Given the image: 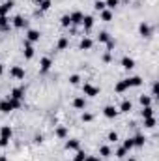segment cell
I'll use <instances>...</instances> for the list:
<instances>
[{
  "label": "cell",
  "mask_w": 159,
  "mask_h": 161,
  "mask_svg": "<svg viewBox=\"0 0 159 161\" xmlns=\"http://www.w3.org/2000/svg\"><path fill=\"white\" fill-rule=\"evenodd\" d=\"M13 109H11V103H9V99H2L0 101V113H4V114H8V113H11Z\"/></svg>",
  "instance_id": "19"
},
{
  "label": "cell",
  "mask_w": 159,
  "mask_h": 161,
  "mask_svg": "<svg viewBox=\"0 0 159 161\" xmlns=\"http://www.w3.org/2000/svg\"><path fill=\"white\" fill-rule=\"evenodd\" d=\"M40 38H41L40 30H34V28H28V30H26V41L36 43V41H40Z\"/></svg>",
  "instance_id": "5"
},
{
  "label": "cell",
  "mask_w": 159,
  "mask_h": 161,
  "mask_svg": "<svg viewBox=\"0 0 159 161\" xmlns=\"http://www.w3.org/2000/svg\"><path fill=\"white\" fill-rule=\"evenodd\" d=\"M144 127L146 129H154L156 127V118L152 116V118H144Z\"/></svg>",
  "instance_id": "33"
},
{
  "label": "cell",
  "mask_w": 159,
  "mask_h": 161,
  "mask_svg": "<svg viewBox=\"0 0 159 161\" xmlns=\"http://www.w3.org/2000/svg\"><path fill=\"white\" fill-rule=\"evenodd\" d=\"M51 9V0H43L40 4V13L41 11H49Z\"/></svg>",
  "instance_id": "35"
},
{
  "label": "cell",
  "mask_w": 159,
  "mask_h": 161,
  "mask_svg": "<svg viewBox=\"0 0 159 161\" xmlns=\"http://www.w3.org/2000/svg\"><path fill=\"white\" fill-rule=\"evenodd\" d=\"M80 120H82V122H86V124H88V122H92V120H94V114H92V113H82V116H80Z\"/></svg>",
  "instance_id": "39"
},
{
  "label": "cell",
  "mask_w": 159,
  "mask_h": 161,
  "mask_svg": "<svg viewBox=\"0 0 159 161\" xmlns=\"http://www.w3.org/2000/svg\"><path fill=\"white\" fill-rule=\"evenodd\" d=\"M103 114H105V118H116L118 116V109L114 105H107L103 109Z\"/></svg>",
  "instance_id": "9"
},
{
  "label": "cell",
  "mask_w": 159,
  "mask_h": 161,
  "mask_svg": "<svg viewBox=\"0 0 159 161\" xmlns=\"http://www.w3.org/2000/svg\"><path fill=\"white\" fill-rule=\"evenodd\" d=\"M118 4H120V0H105V6H107V9H114Z\"/></svg>",
  "instance_id": "36"
},
{
  "label": "cell",
  "mask_w": 159,
  "mask_h": 161,
  "mask_svg": "<svg viewBox=\"0 0 159 161\" xmlns=\"http://www.w3.org/2000/svg\"><path fill=\"white\" fill-rule=\"evenodd\" d=\"M11 135H13V131H11V127H9V125H2V127H0V139L9 141V139H11Z\"/></svg>",
  "instance_id": "13"
},
{
  "label": "cell",
  "mask_w": 159,
  "mask_h": 161,
  "mask_svg": "<svg viewBox=\"0 0 159 161\" xmlns=\"http://www.w3.org/2000/svg\"><path fill=\"white\" fill-rule=\"evenodd\" d=\"M68 45H69V40H68L66 36H62V38L58 40V43H56V51H66Z\"/></svg>",
  "instance_id": "21"
},
{
  "label": "cell",
  "mask_w": 159,
  "mask_h": 161,
  "mask_svg": "<svg viewBox=\"0 0 159 161\" xmlns=\"http://www.w3.org/2000/svg\"><path fill=\"white\" fill-rule=\"evenodd\" d=\"M107 141H109V142H116V141H118V133H116V131H109Z\"/></svg>",
  "instance_id": "37"
},
{
  "label": "cell",
  "mask_w": 159,
  "mask_h": 161,
  "mask_svg": "<svg viewBox=\"0 0 159 161\" xmlns=\"http://www.w3.org/2000/svg\"><path fill=\"white\" fill-rule=\"evenodd\" d=\"M101 19H103L105 23L112 21V11H111V9H103V11H101Z\"/></svg>",
  "instance_id": "28"
},
{
  "label": "cell",
  "mask_w": 159,
  "mask_h": 161,
  "mask_svg": "<svg viewBox=\"0 0 159 161\" xmlns=\"http://www.w3.org/2000/svg\"><path fill=\"white\" fill-rule=\"evenodd\" d=\"M131 109H133V103H131L129 99L122 101V105H120V111H122V113H131Z\"/></svg>",
  "instance_id": "24"
},
{
  "label": "cell",
  "mask_w": 159,
  "mask_h": 161,
  "mask_svg": "<svg viewBox=\"0 0 159 161\" xmlns=\"http://www.w3.org/2000/svg\"><path fill=\"white\" fill-rule=\"evenodd\" d=\"M139 101H140L142 107H150V105H152V97H150V96H140Z\"/></svg>",
  "instance_id": "30"
},
{
  "label": "cell",
  "mask_w": 159,
  "mask_h": 161,
  "mask_svg": "<svg viewBox=\"0 0 159 161\" xmlns=\"http://www.w3.org/2000/svg\"><path fill=\"white\" fill-rule=\"evenodd\" d=\"M122 146H123V148H125L127 152H129V150H133V148H135V142H133V137H127V139L123 141V144H122Z\"/></svg>",
  "instance_id": "26"
},
{
  "label": "cell",
  "mask_w": 159,
  "mask_h": 161,
  "mask_svg": "<svg viewBox=\"0 0 159 161\" xmlns=\"http://www.w3.org/2000/svg\"><path fill=\"white\" fill-rule=\"evenodd\" d=\"M9 144V141H6V139H0V148H6Z\"/></svg>",
  "instance_id": "45"
},
{
  "label": "cell",
  "mask_w": 159,
  "mask_h": 161,
  "mask_svg": "<svg viewBox=\"0 0 159 161\" xmlns=\"http://www.w3.org/2000/svg\"><path fill=\"white\" fill-rule=\"evenodd\" d=\"M69 19H71V25H73V26H79V25H82L84 15H82V11H73V13L69 15Z\"/></svg>",
  "instance_id": "10"
},
{
  "label": "cell",
  "mask_w": 159,
  "mask_h": 161,
  "mask_svg": "<svg viewBox=\"0 0 159 161\" xmlns=\"http://www.w3.org/2000/svg\"><path fill=\"white\" fill-rule=\"evenodd\" d=\"M152 116H154L152 105H150V107H144V109H142V118H152Z\"/></svg>",
  "instance_id": "31"
},
{
  "label": "cell",
  "mask_w": 159,
  "mask_h": 161,
  "mask_svg": "<svg viewBox=\"0 0 159 161\" xmlns=\"http://www.w3.org/2000/svg\"><path fill=\"white\" fill-rule=\"evenodd\" d=\"M34 2H36V4H38V6H40L41 2H43V0H34Z\"/></svg>",
  "instance_id": "49"
},
{
  "label": "cell",
  "mask_w": 159,
  "mask_h": 161,
  "mask_svg": "<svg viewBox=\"0 0 159 161\" xmlns=\"http://www.w3.org/2000/svg\"><path fill=\"white\" fill-rule=\"evenodd\" d=\"M51 66H52V60L49 56H43L41 62H40V73H47L51 69Z\"/></svg>",
  "instance_id": "8"
},
{
  "label": "cell",
  "mask_w": 159,
  "mask_h": 161,
  "mask_svg": "<svg viewBox=\"0 0 159 161\" xmlns=\"http://www.w3.org/2000/svg\"><path fill=\"white\" fill-rule=\"evenodd\" d=\"M125 156H127V150H125L123 146H120L118 150H116V158H118V159H123Z\"/></svg>",
  "instance_id": "38"
},
{
  "label": "cell",
  "mask_w": 159,
  "mask_h": 161,
  "mask_svg": "<svg viewBox=\"0 0 159 161\" xmlns=\"http://www.w3.org/2000/svg\"><path fill=\"white\" fill-rule=\"evenodd\" d=\"M54 135H56L58 139H66V137H68V127H66V125H58L56 131H54Z\"/></svg>",
  "instance_id": "23"
},
{
  "label": "cell",
  "mask_w": 159,
  "mask_h": 161,
  "mask_svg": "<svg viewBox=\"0 0 159 161\" xmlns=\"http://www.w3.org/2000/svg\"><path fill=\"white\" fill-rule=\"evenodd\" d=\"M11 25H13V28H26L28 21H26L23 15H15V17L11 19Z\"/></svg>",
  "instance_id": "4"
},
{
  "label": "cell",
  "mask_w": 159,
  "mask_h": 161,
  "mask_svg": "<svg viewBox=\"0 0 159 161\" xmlns=\"http://www.w3.org/2000/svg\"><path fill=\"white\" fill-rule=\"evenodd\" d=\"M84 161H101V158H97V156H86Z\"/></svg>",
  "instance_id": "44"
},
{
  "label": "cell",
  "mask_w": 159,
  "mask_h": 161,
  "mask_svg": "<svg viewBox=\"0 0 159 161\" xmlns=\"http://www.w3.org/2000/svg\"><path fill=\"white\" fill-rule=\"evenodd\" d=\"M139 34H140L142 38H146V40H148V38H152L154 30H152V26H150V25H148L146 21H142V23L139 25Z\"/></svg>",
  "instance_id": "2"
},
{
  "label": "cell",
  "mask_w": 159,
  "mask_h": 161,
  "mask_svg": "<svg viewBox=\"0 0 159 161\" xmlns=\"http://www.w3.org/2000/svg\"><path fill=\"white\" fill-rule=\"evenodd\" d=\"M111 60H112V56H111V53H109V51H107V53H105V54H103V62H105V64H109V62H111Z\"/></svg>",
  "instance_id": "43"
},
{
  "label": "cell",
  "mask_w": 159,
  "mask_h": 161,
  "mask_svg": "<svg viewBox=\"0 0 159 161\" xmlns=\"http://www.w3.org/2000/svg\"><path fill=\"white\" fill-rule=\"evenodd\" d=\"M79 148H80V141L79 139H69V141L66 142V150H75V152H77Z\"/></svg>",
  "instance_id": "14"
},
{
  "label": "cell",
  "mask_w": 159,
  "mask_h": 161,
  "mask_svg": "<svg viewBox=\"0 0 159 161\" xmlns=\"http://www.w3.org/2000/svg\"><path fill=\"white\" fill-rule=\"evenodd\" d=\"M0 161H8V158L6 156H0Z\"/></svg>",
  "instance_id": "48"
},
{
  "label": "cell",
  "mask_w": 159,
  "mask_h": 161,
  "mask_svg": "<svg viewBox=\"0 0 159 161\" xmlns=\"http://www.w3.org/2000/svg\"><path fill=\"white\" fill-rule=\"evenodd\" d=\"M34 141H36L38 144H41V142H43V135H36V137H34Z\"/></svg>",
  "instance_id": "46"
},
{
  "label": "cell",
  "mask_w": 159,
  "mask_h": 161,
  "mask_svg": "<svg viewBox=\"0 0 159 161\" xmlns=\"http://www.w3.org/2000/svg\"><path fill=\"white\" fill-rule=\"evenodd\" d=\"M79 82H80V75H77V73H75V75H71V77H69V84L77 86Z\"/></svg>",
  "instance_id": "40"
},
{
  "label": "cell",
  "mask_w": 159,
  "mask_h": 161,
  "mask_svg": "<svg viewBox=\"0 0 159 161\" xmlns=\"http://www.w3.org/2000/svg\"><path fill=\"white\" fill-rule=\"evenodd\" d=\"M23 53H25V58L26 60H32L34 58V47H32L30 41H25V51Z\"/></svg>",
  "instance_id": "12"
},
{
  "label": "cell",
  "mask_w": 159,
  "mask_h": 161,
  "mask_svg": "<svg viewBox=\"0 0 159 161\" xmlns=\"http://www.w3.org/2000/svg\"><path fill=\"white\" fill-rule=\"evenodd\" d=\"M133 142H135V146H137V148H142V146H144V142H146V137H144L142 133H139V135H135V137H133Z\"/></svg>",
  "instance_id": "20"
},
{
  "label": "cell",
  "mask_w": 159,
  "mask_h": 161,
  "mask_svg": "<svg viewBox=\"0 0 159 161\" xmlns=\"http://www.w3.org/2000/svg\"><path fill=\"white\" fill-rule=\"evenodd\" d=\"M60 25H62L64 28H69V26H71V19H69V15H62V17H60Z\"/></svg>",
  "instance_id": "29"
},
{
  "label": "cell",
  "mask_w": 159,
  "mask_h": 161,
  "mask_svg": "<svg viewBox=\"0 0 159 161\" xmlns=\"http://www.w3.org/2000/svg\"><path fill=\"white\" fill-rule=\"evenodd\" d=\"M4 73V64H0V75Z\"/></svg>",
  "instance_id": "47"
},
{
  "label": "cell",
  "mask_w": 159,
  "mask_h": 161,
  "mask_svg": "<svg viewBox=\"0 0 159 161\" xmlns=\"http://www.w3.org/2000/svg\"><path fill=\"white\" fill-rule=\"evenodd\" d=\"M82 26H84L86 32H90L92 26H94V17H92V15H84V19H82Z\"/></svg>",
  "instance_id": "15"
},
{
  "label": "cell",
  "mask_w": 159,
  "mask_h": 161,
  "mask_svg": "<svg viewBox=\"0 0 159 161\" xmlns=\"http://www.w3.org/2000/svg\"><path fill=\"white\" fill-rule=\"evenodd\" d=\"M114 47H116V41L111 38V40L107 41V51H109V53H112V49H114Z\"/></svg>",
  "instance_id": "41"
},
{
  "label": "cell",
  "mask_w": 159,
  "mask_h": 161,
  "mask_svg": "<svg viewBox=\"0 0 159 161\" xmlns=\"http://www.w3.org/2000/svg\"><path fill=\"white\" fill-rule=\"evenodd\" d=\"M157 94H159V86H157V82H154V86H152V96H150V97H157Z\"/></svg>",
  "instance_id": "42"
},
{
  "label": "cell",
  "mask_w": 159,
  "mask_h": 161,
  "mask_svg": "<svg viewBox=\"0 0 159 161\" xmlns=\"http://www.w3.org/2000/svg\"><path fill=\"white\" fill-rule=\"evenodd\" d=\"M25 94H26V88H25V86H19V88H13V90H11V96H9V97L23 101V99H25Z\"/></svg>",
  "instance_id": "6"
},
{
  "label": "cell",
  "mask_w": 159,
  "mask_h": 161,
  "mask_svg": "<svg viewBox=\"0 0 159 161\" xmlns=\"http://www.w3.org/2000/svg\"><path fill=\"white\" fill-rule=\"evenodd\" d=\"M9 75H11V77H13L15 80H23L26 73H25V69H23L21 66H13V68L9 69Z\"/></svg>",
  "instance_id": "3"
},
{
  "label": "cell",
  "mask_w": 159,
  "mask_h": 161,
  "mask_svg": "<svg viewBox=\"0 0 159 161\" xmlns=\"http://www.w3.org/2000/svg\"><path fill=\"white\" fill-rule=\"evenodd\" d=\"M112 156V150H111V146H99V158L101 159H107V158H111Z\"/></svg>",
  "instance_id": "17"
},
{
  "label": "cell",
  "mask_w": 159,
  "mask_h": 161,
  "mask_svg": "<svg viewBox=\"0 0 159 161\" xmlns=\"http://www.w3.org/2000/svg\"><path fill=\"white\" fill-rule=\"evenodd\" d=\"M122 68H123V69H127V71H129V69H133V68H135V60H133V58H129V56H123V58H122Z\"/></svg>",
  "instance_id": "16"
},
{
  "label": "cell",
  "mask_w": 159,
  "mask_h": 161,
  "mask_svg": "<svg viewBox=\"0 0 159 161\" xmlns=\"http://www.w3.org/2000/svg\"><path fill=\"white\" fill-rule=\"evenodd\" d=\"M86 156H88V154H86V152H84V150H77V154H75V158H73V161H84L86 159Z\"/></svg>",
  "instance_id": "34"
},
{
  "label": "cell",
  "mask_w": 159,
  "mask_h": 161,
  "mask_svg": "<svg viewBox=\"0 0 159 161\" xmlns=\"http://www.w3.org/2000/svg\"><path fill=\"white\" fill-rule=\"evenodd\" d=\"M13 6H15V2H13V0H6V2L0 6V15H2V17L9 15V11L13 9Z\"/></svg>",
  "instance_id": "7"
},
{
  "label": "cell",
  "mask_w": 159,
  "mask_h": 161,
  "mask_svg": "<svg viewBox=\"0 0 159 161\" xmlns=\"http://www.w3.org/2000/svg\"><path fill=\"white\" fill-rule=\"evenodd\" d=\"M127 161H137V159H135V158H129V159H127Z\"/></svg>",
  "instance_id": "50"
},
{
  "label": "cell",
  "mask_w": 159,
  "mask_h": 161,
  "mask_svg": "<svg viewBox=\"0 0 159 161\" xmlns=\"http://www.w3.org/2000/svg\"><path fill=\"white\" fill-rule=\"evenodd\" d=\"M94 9H96V11H103V9H107L105 0H96V2H94Z\"/></svg>",
  "instance_id": "27"
},
{
  "label": "cell",
  "mask_w": 159,
  "mask_h": 161,
  "mask_svg": "<svg viewBox=\"0 0 159 161\" xmlns=\"http://www.w3.org/2000/svg\"><path fill=\"white\" fill-rule=\"evenodd\" d=\"M125 90H127L125 80H120V82H116V86H114V92H116V94H123Z\"/></svg>",
  "instance_id": "25"
},
{
  "label": "cell",
  "mask_w": 159,
  "mask_h": 161,
  "mask_svg": "<svg viewBox=\"0 0 159 161\" xmlns=\"http://www.w3.org/2000/svg\"><path fill=\"white\" fill-rule=\"evenodd\" d=\"M79 47H80V51H90L94 47V41L90 40V38H82L79 43Z\"/></svg>",
  "instance_id": "18"
},
{
  "label": "cell",
  "mask_w": 159,
  "mask_h": 161,
  "mask_svg": "<svg viewBox=\"0 0 159 161\" xmlns=\"http://www.w3.org/2000/svg\"><path fill=\"white\" fill-rule=\"evenodd\" d=\"M73 107L79 109V111H84V109H86V99H84V97H75V99H73Z\"/></svg>",
  "instance_id": "22"
},
{
  "label": "cell",
  "mask_w": 159,
  "mask_h": 161,
  "mask_svg": "<svg viewBox=\"0 0 159 161\" xmlns=\"http://www.w3.org/2000/svg\"><path fill=\"white\" fill-rule=\"evenodd\" d=\"M82 92H84V96H88V97H96V96H99V88L97 86H94V84H90V82H84L82 84Z\"/></svg>",
  "instance_id": "1"
},
{
  "label": "cell",
  "mask_w": 159,
  "mask_h": 161,
  "mask_svg": "<svg viewBox=\"0 0 159 161\" xmlns=\"http://www.w3.org/2000/svg\"><path fill=\"white\" fill-rule=\"evenodd\" d=\"M109 40H111V34L109 32H99V36H97V41L99 43H107Z\"/></svg>",
  "instance_id": "32"
},
{
  "label": "cell",
  "mask_w": 159,
  "mask_h": 161,
  "mask_svg": "<svg viewBox=\"0 0 159 161\" xmlns=\"http://www.w3.org/2000/svg\"><path fill=\"white\" fill-rule=\"evenodd\" d=\"M127 88H137V86H142V79L140 77H129V79H123Z\"/></svg>",
  "instance_id": "11"
}]
</instances>
